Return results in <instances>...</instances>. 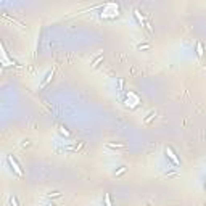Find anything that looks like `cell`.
Returning a JSON list of instances; mask_svg holds the SVG:
<instances>
[{
    "instance_id": "cell-2",
    "label": "cell",
    "mask_w": 206,
    "mask_h": 206,
    "mask_svg": "<svg viewBox=\"0 0 206 206\" xmlns=\"http://www.w3.org/2000/svg\"><path fill=\"white\" fill-rule=\"evenodd\" d=\"M166 153L169 155V158H171V160L174 161V164H179V160H177V158H175V155H174V152H172L171 148H166Z\"/></svg>"
},
{
    "instance_id": "cell-3",
    "label": "cell",
    "mask_w": 206,
    "mask_h": 206,
    "mask_svg": "<svg viewBox=\"0 0 206 206\" xmlns=\"http://www.w3.org/2000/svg\"><path fill=\"white\" fill-rule=\"evenodd\" d=\"M196 55H198L200 58L203 57V45H201V42H198V44H196Z\"/></svg>"
},
{
    "instance_id": "cell-4",
    "label": "cell",
    "mask_w": 206,
    "mask_h": 206,
    "mask_svg": "<svg viewBox=\"0 0 206 206\" xmlns=\"http://www.w3.org/2000/svg\"><path fill=\"white\" fill-rule=\"evenodd\" d=\"M105 204L106 206H111V198H110V193L105 195Z\"/></svg>"
},
{
    "instance_id": "cell-6",
    "label": "cell",
    "mask_w": 206,
    "mask_h": 206,
    "mask_svg": "<svg viewBox=\"0 0 206 206\" xmlns=\"http://www.w3.org/2000/svg\"><path fill=\"white\" fill-rule=\"evenodd\" d=\"M124 171H126V167H121V169H119V171H118V172H116V175H119V174H123V172H124Z\"/></svg>"
},
{
    "instance_id": "cell-1",
    "label": "cell",
    "mask_w": 206,
    "mask_h": 206,
    "mask_svg": "<svg viewBox=\"0 0 206 206\" xmlns=\"http://www.w3.org/2000/svg\"><path fill=\"white\" fill-rule=\"evenodd\" d=\"M8 163L11 164V167L15 169V172H16L18 175H23V171H21V167L18 166V163L15 161V158H13V156H8Z\"/></svg>"
},
{
    "instance_id": "cell-5",
    "label": "cell",
    "mask_w": 206,
    "mask_h": 206,
    "mask_svg": "<svg viewBox=\"0 0 206 206\" xmlns=\"http://www.w3.org/2000/svg\"><path fill=\"white\" fill-rule=\"evenodd\" d=\"M110 148H124V145H113V143H108Z\"/></svg>"
}]
</instances>
